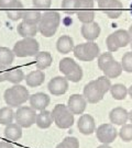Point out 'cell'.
<instances>
[{
    "instance_id": "1",
    "label": "cell",
    "mask_w": 132,
    "mask_h": 148,
    "mask_svg": "<svg viewBox=\"0 0 132 148\" xmlns=\"http://www.w3.org/2000/svg\"><path fill=\"white\" fill-rule=\"evenodd\" d=\"M59 24L61 16L57 11H45L37 24V30L44 37H51L56 33Z\"/></svg>"
},
{
    "instance_id": "2",
    "label": "cell",
    "mask_w": 132,
    "mask_h": 148,
    "mask_svg": "<svg viewBox=\"0 0 132 148\" xmlns=\"http://www.w3.org/2000/svg\"><path fill=\"white\" fill-rule=\"evenodd\" d=\"M3 99L8 106L19 108L30 99L29 90L22 85H15L5 91Z\"/></svg>"
},
{
    "instance_id": "3",
    "label": "cell",
    "mask_w": 132,
    "mask_h": 148,
    "mask_svg": "<svg viewBox=\"0 0 132 148\" xmlns=\"http://www.w3.org/2000/svg\"><path fill=\"white\" fill-rule=\"evenodd\" d=\"M51 114H52V119L55 125L61 130H66V128L72 127L75 122L74 114L69 111L67 106L65 104L55 106L54 109L51 111Z\"/></svg>"
},
{
    "instance_id": "4",
    "label": "cell",
    "mask_w": 132,
    "mask_h": 148,
    "mask_svg": "<svg viewBox=\"0 0 132 148\" xmlns=\"http://www.w3.org/2000/svg\"><path fill=\"white\" fill-rule=\"evenodd\" d=\"M12 51L18 57H32L40 52V44L34 37H23L16 42Z\"/></svg>"
},
{
    "instance_id": "5",
    "label": "cell",
    "mask_w": 132,
    "mask_h": 148,
    "mask_svg": "<svg viewBox=\"0 0 132 148\" xmlns=\"http://www.w3.org/2000/svg\"><path fill=\"white\" fill-rule=\"evenodd\" d=\"M37 111L32 109L31 106H21L18 108L16 111V122L22 127V128H29L33 124H35L37 121Z\"/></svg>"
},
{
    "instance_id": "6",
    "label": "cell",
    "mask_w": 132,
    "mask_h": 148,
    "mask_svg": "<svg viewBox=\"0 0 132 148\" xmlns=\"http://www.w3.org/2000/svg\"><path fill=\"white\" fill-rule=\"evenodd\" d=\"M95 2L94 0H79L77 9H76V14L78 20L83 24L84 23H90L95 19V10H94Z\"/></svg>"
},
{
    "instance_id": "7",
    "label": "cell",
    "mask_w": 132,
    "mask_h": 148,
    "mask_svg": "<svg viewBox=\"0 0 132 148\" xmlns=\"http://www.w3.org/2000/svg\"><path fill=\"white\" fill-rule=\"evenodd\" d=\"M96 132V137L102 144H111L116 140L118 136V131L116 130L115 125L112 123H105L97 127Z\"/></svg>"
},
{
    "instance_id": "8",
    "label": "cell",
    "mask_w": 132,
    "mask_h": 148,
    "mask_svg": "<svg viewBox=\"0 0 132 148\" xmlns=\"http://www.w3.org/2000/svg\"><path fill=\"white\" fill-rule=\"evenodd\" d=\"M83 95L85 97L86 101L88 103H98L99 101L104 99L105 95L101 92V90L98 88V86L96 84L95 80L89 81L87 85L84 87V91H83Z\"/></svg>"
},
{
    "instance_id": "9",
    "label": "cell",
    "mask_w": 132,
    "mask_h": 148,
    "mask_svg": "<svg viewBox=\"0 0 132 148\" xmlns=\"http://www.w3.org/2000/svg\"><path fill=\"white\" fill-rule=\"evenodd\" d=\"M68 80L64 76H56L50 80L48 85V89L50 93L53 95H65L68 90Z\"/></svg>"
},
{
    "instance_id": "10",
    "label": "cell",
    "mask_w": 132,
    "mask_h": 148,
    "mask_svg": "<svg viewBox=\"0 0 132 148\" xmlns=\"http://www.w3.org/2000/svg\"><path fill=\"white\" fill-rule=\"evenodd\" d=\"M67 108L69 109V111L72 112L74 115H79L83 114L87 108V101L85 99V97L83 95H72L68 98L67 101Z\"/></svg>"
},
{
    "instance_id": "11",
    "label": "cell",
    "mask_w": 132,
    "mask_h": 148,
    "mask_svg": "<svg viewBox=\"0 0 132 148\" xmlns=\"http://www.w3.org/2000/svg\"><path fill=\"white\" fill-rule=\"evenodd\" d=\"M77 130L83 135H91L96 131L95 119L90 114H83L80 115L77 121Z\"/></svg>"
},
{
    "instance_id": "12",
    "label": "cell",
    "mask_w": 132,
    "mask_h": 148,
    "mask_svg": "<svg viewBox=\"0 0 132 148\" xmlns=\"http://www.w3.org/2000/svg\"><path fill=\"white\" fill-rule=\"evenodd\" d=\"M29 102H30V106L35 111H43L50 106L51 99L44 92H37L34 95H30Z\"/></svg>"
},
{
    "instance_id": "13",
    "label": "cell",
    "mask_w": 132,
    "mask_h": 148,
    "mask_svg": "<svg viewBox=\"0 0 132 148\" xmlns=\"http://www.w3.org/2000/svg\"><path fill=\"white\" fill-rule=\"evenodd\" d=\"M100 27L97 22L93 21L90 23H84L80 29V33L85 40L87 41H95L100 35Z\"/></svg>"
},
{
    "instance_id": "14",
    "label": "cell",
    "mask_w": 132,
    "mask_h": 148,
    "mask_svg": "<svg viewBox=\"0 0 132 148\" xmlns=\"http://www.w3.org/2000/svg\"><path fill=\"white\" fill-rule=\"evenodd\" d=\"M109 120L113 125H123L129 121V112L122 108V106H117L112 109L109 113Z\"/></svg>"
},
{
    "instance_id": "15",
    "label": "cell",
    "mask_w": 132,
    "mask_h": 148,
    "mask_svg": "<svg viewBox=\"0 0 132 148\" xmlns=\"http://www.w3.org/2000/svg\"><path fill=\"white\" fill-rule=\"evenodd\" d=\"M104 12L109 19H118L123 12V5L119 0H110V2L104 8Z\"/></svg>"
},
{
    "instance_id": "16",
    "label": "cell",
    "mask_w": 132,
    "mask_h": 148,
    "mask_svg": "<svg viewBox=\"0 0 132 148\" xmlns=\"http://www.w3.org/2000/svg\"><path fill=\"white\" fill-rule=\"evenodd\" d=\"M24 80H26V86H29L31 88L40 87L44 82V80H45V74L41 69L32 70L31 73H29V74L26 75Z\"/></svg>"
},
{
    "instance_id": "17",
    "label": "cell",
    "mask_w": 132,
    "mask_h": 148,
    "mask_svg": "<svg viewBox=\"0 0 132 148\" xmlns=\"http://www.w3.org/2000/svg\"><path fill=\"white\" fill-rule=\"evenodd\" d=\"M17 31H18V34L21 35L22 37H34L39 32V30H37V24H32V23L22 21L18 24Z\"/></svg>"
},
{
    "instance_id": "18",
    "label": "cell",
    "mask_w": 132,
    "mask_h": 148,
    "mask_svg": "<svg viewBox=\"0 0 132 148\" xmlns=\"http://www.w3.org/2000/svg\"><path fill=\"white\" fill-rule=\"evenodd\" d=\"M56 49L61 54H68L74 49V41L69 35H62L56 42Z\"/></svg>"
},
{
    "instance_id": "19",
    "label": "cell",
    "mask_w": 132,
    "mask_h": 148,
    "mask_svg": "<svg viewBox=\"0 0 132 148\" xmlns=\"http://www.w3.org/2000/svg\"><path fill=\"white\" fill-rule=\"evenodd\" d=\"M34 57H35V59H34L35 67L37 69H41V70L48 68L53 63L52 55L48 52H39Z\"/></svg>"
},
{
    "instance_id": "20",
    "label": "cell",
    "mask_w": 132,
    "mask_h": 148,
    "mask_svg": "<svg viewBox=\"0 0 132 148\" xmlns=\"http://www.w3.org/2000/svg\"><path fill=\"white\" fill-rule=\"evenodd\" d=\"M5 137L9 140H19L22 137V127L18 123H11L9 125H6Z\"/></svg>"
},
{
    "instance_id": "21",
    "label": "cell",
    "mask_w": 132,
    "mask_h": 148,
    "mask_svg": "<svg viewBox=\"0 0 132 148\" xmlns=\"http://www.w3.org/2000/svg\"><path fill=\"white\" fill-rule=\"evenodd\" d=\"M54 121L52 119V114L51 112L48 111V110H43V111H40V113L37 115V121H35V124L37 125L39 128L41 130H46L48 127H51Z\"/></svg>"
},
{
    "instance_id": "22",
    "label": "cell",
    "mask_w": 132,
    "mask_h": 148,
    "mask_svg": "<svg viewBox=\"0 0 132 148\" xmlns=\"http://www.w3.org/2000/svg\"><path fill=\"white\" fill-rule=\"evenodd\" d=\"M84 51L87 62H91L100 55V48L97 45V43H95V41H87L84 43Z\"/></svg>"
},
{
    "instance_id": "23",
    "label": "cell",
    "mask_w": 132,
    "mask_h": 148,
    "mask_svg": "<svg viewBox=\"0 0 132 148\" xmlns=\"http://www.w3.org/2000/svg\"><path fill=\"white\" fill-rule=\"evenodd\" d=\"M24 11L26 10H24V7L22 5V2L18 0L16 5L7 10V16L10 19L11 21H19L23 18Z\"/></svg>"
},
{
    "instance_id": "24",
    "label": "cell",
    "mask_w": 132,
    "mask_h": 148,
    "mask_svg": "<svg viewBox=\"0 0 132 148\" xmlns=\"http://www.w3.org/2000/svg\"><path fill=\"white\" fill-rule=\"evenodd\" d=\"M123 69H122L121 63L113 60L112 63L104 70V75L107 76L109 79H113V78H118L120 75L122 74Z\"/></svg>"
},
{
    "instance_id": "25",
    "label": "cell",
    "mask_w": 132,
    "mask_h": 148,
    "mask_svg": "<svg viewBox=\"0 0 132 148\" xmlns=\"http://www.w3.org/2000/svg\"><path fill=\"white\" fill-rule=\"evenodd\" d=\"M16 116V112L12 110L11 106H3L0 109V124L1 125H9L13 123Z\"/></svg>"
},
{
    "instance_id": "26",
    "label": "cell",
    "mask_w": 132,
    "mask_h": 148,
    "mask_svg": "<svg viewBox=\"0 0 132 148\" xmlns=\"http://www.w3.org/2000/svg\"><path fill=\"white\" fill-rule=\"evenodd\" d=\"M110 92L115 100H124L128 95V88L122 84H116L111 86Z\"/></svg>"
},
{
    "instance_id": "27",
    "label": "cell",
    "mask_w": 132,
    "mask_h": 148,
    "mask_svg": "<svg viewBox=\"0 0 132 148\" xmlns=\"http://www.w3.org/2000/svg\"><path fill=\"white\" fill-rule=\"evenodd\" d=\"M15 56L16 55L13 53V51H11L10 48L0 46V65L9 67L13 63Z\"/></svg>"
},
{
    "instance_id": "28",
    "label": "cell",
    "mask_w": 132,
    "mask_h": 148,
    "mask_svg": "<svg viewBox=\"0 0 132 148\" xmlns=\"http://www.w3.org/2000/svg\"><path fill=\"white\" fill-rule=\"evenodd\" d=\"M24 78H26L24 73L19 68L10 69L7 75V81H9L13 85H19L22 80H24Z\"/></svg>"
},
{
    "instance_id": "29",
    "label": "cell",
    "mask_w": 132,
    "mask_h": 148,
    "mask_svg": "<svg viewBox=\"0 0 132 148\" xmlns=\"http://www.w3.org/2000/svg\"><path fill=\"white\" fill-rule=\"evenodd\" d=\"M76 65H77V63H76L73 58H70V57H65V58L61 59V62L58 64V68H59V71H61L64 76H66V75L69 74V73L75 68Z\"/></svg>"
},
{
    "instance_id": "30",
    "label": "cell",
    "mask_w": 132,
    "mask_h": 148,
    "mask_svg": "<svg viewBox=\"0 0 132 148\" xmlns=\"http://www.w3.org/2000/svg\"><path fill=\"white\" fill-rule=\"evenodd\" d=\"M113 35L117 38L120 47H126L128 44H130V42H131V37H130V34L127 30H123V29L117 30V31H115Z\"/></svg>"
},
{
    "instance_id": "31",
    "label": "cell",
    "mask_w": 132,
    "mask_h": 148,
    "mask_svg": "<svg viewBox=\"0 0 132 148\" xmlns=\"http://www.w3.org/2000/svg\"><path fill=\"white\" fill-rule=\"evenodd\" d=\"M42 18V13L39 10H26L22 20L28 22V23H32V24H39V22L41 21Z\"/></svg>"
},
{
    "instance_id": "32",
    "label": "cell",
    "mask_w": 132,
    "mask_h": 148,
    "mask_svg": "<svg viewBox=\"0 0 132 148\" xmlns=\"http://www.w3.org/2000/svg\"><path fill=\"white\" fill-rule=\"evenodd\" d=\"M113 60H115V58H113V56H112V54H111L110 52L100 54V55L98 56V60H97L98 68L104 71Z\"/></svg>"
},
{
    "instance_id": "33",
    "label": "cell",
    "mask_w": 132,
    "mask_h": 148,
    "mask_svg": "<svg viewBox=\"0 0 132 148\" xmlns=\"http://www.w3.org/2000/svg\"><path fill=\"white\" fill-rule=\"evenodd\" d=\"M118 135L120 136L122 140L124 143H129L132 140V124L131 123H126L123 124L120 128V131L118 132Z\"/></svg>"
},
{
    "instance_id": "34",
    "label": "cell",
    "mask_w": 132,
    "mask_h": 148,
    "mask_svg": "<svg viewBox=\"0 0 132 148\" xmlns=\"http://www.w3.org/2000/svg\"><path fill=\"white\" fill-rule=\"evenodd\" d=\"M83 76H84V73H83V68L79 66L78 64L75 66V68L67 74L65 77H66V79L70 81V82H79L80 80L83 79Z\"/></svg>"
},
{
    "instance_id": "35",
    "label": "cell",
    "mask_w": 132,
    "mask_h": 148,
    "mask_svg": "<svg viewBox=\"0 0 132 148\" xmlns=\"http://www.w3.org/2000/svg\"><path fill=\"white\" fill-rule=\"evenodd\" d=\"M79 0H62V9L66 14H74L77 9Z\"/></svg>"
},
{
    "instance_id": "36",
    "label": "cell",
    "mask_w": 132,
    "mask_h": 148,
    "mask_svg": "<svg viewBox=\"0 0 132 148\" xmlns=\"http://www.w3.org/2000/svg\"><path fill=\"white\" fill-rule=\"evenodd\" d=\"M97 86H98V88L101 90V92L106 95L108 91H110V88H111V81L110 79L107 77V76H100V77H98L97 79L95 80Z\"/></svg>"
},
{
    "instance_id": "37",
    "label": "cell",
    "mask_w": 132,
    "mask_h": 148,
    "mask_svg": "<svg viewBox=\"0 0 132 148\" xmlns=\"http://www.w3.org/2000/svg\"><path fill=\"white\" fill-rule=\"evenodd\" d=\"M121 66L123 71L131 74L132 73V52L123 54L121 58Z\"/></svg>"
},
{
    "instance_id": "38",
    "label": "cell",
    "mask_w": 132,
    "mask_h": 148,
    "mask_svg": "<svg viewBox=\"0 0 132 148\" xmlns=\"http://www.w3.org/2000/svg\"><path fill=\"white\" fill-rule=\"evenodd\" d=\"M106 45H107V48H108V51H109L110 53L117 52V51L120 48L117 38L115 37V35H113V33L110 34V35H108V37L106 38Z\"/></svg>"
},
{
    "instance_id": "39",
    "label": "cell",
    "mask_w": 132,
    "mask_h": 148,
    "mask_svg": "<svg viewBox=\"0 0 132 148\" xmlns=\"http://www.w3.org/2000/svg\"><path fill=\"white\" fill-rule=\"evenodd\" d=\"M73 53H74V56L78 60H80V62H87V58H86V55H85V51H84V43L74 46Z\"/></svg>"
},
{
    "instance_id": "40",
    "label": "cell",
    "mask_w": 132,
    "mask_h": 148,
    "mask_svg": "<svg viewBox=\"0 0 132 148\" xmlns=\"http://www.w3.org/2000/svg\"><path fill=\"white\" fill-rule=\"evenodd\" d=\"M35 9H48L52 5V0H32Z\"/></svg>"
},
{
    "instance_id": "41",
    "label": "cell",
    "mask_w": 132,
    "mask_h": 148,
    "mask_svg": "<svg viewBox=\"0 0 132 148\" xmlns=\"http://www.w3.org/2000/svg\"><path fill=\"white\" fill-rule=\"evenodd\" d=\"M63 142L69 148H79V140L74 136H67L63 139Z\"/></svg>"
},
{
    "instance_id": "42",
    "label": "cell",
    "mask_w": 132,
    "mask_h": 148,
    "mask_svg": "<svg viewBox=\"0 0 132 148\" xmlns=\"http://www.w3.org/2000/svg\"><path fill=\"white\" fill-rule=\"evenodd\" d=\"M18 2V0H0L1 9H10Z\"/></svg>"
},
{
    "instance_id": "43",
    "label": "cell",
    "mask_w": 132,
    "mask_h": 148,
    "mask_svg": "<svg viewBox=\"0 0 132 148\" xmlns=\"http://www.w3.org/2000/svg\"><path fill=\"white\" fill-rule=\"evenodd\" d=\"M8 66L0 65V82L7 81V75H8Z\"/></svg>"
},
{
    "instance_id": "44",
    "label": "cell",
    "mask_w": 132,
    "mask_h": 148,
    "mask_svg": "<svg viewBox=\"0 0 132 148\" xmlns=\"http://www.w3.org/2000/svg\"><path fill=\"white\" fill-rule=\"evenodd\" d=\"M96 1H97V3H98V7H99V8H102V9L110 2V0H96Z\"/></svg>"
},
{
    "instance_id": "45",
    "label": "cell",
    "mask_w": 132,
    "mask_h": 148,
    "mask_svg": "<svg viewBox=\"0 0 132 148\" xmlns=\"http://www.w3.org/2000/svg\"><path fill=\"white\" fill-rule=\"evenodd\" d=\"M0 148H15L13 145L8 142H0Z\"/></svg>"
},
{
    "instance_id": "46",
    "label": "cell",
    "mask_w": 132,
    "mask_h": 148,
    "mask_svg": "<svg viewBox=\"0 0 132 148\" xmlns=\"http://www.w3.org/2000/svg\"><path fill=\"white\" fill-rule=\"evenodd\" d=\"M55 148H69V147L67 146V145H66V144L64 143V142H62V143L58 144V145H57V146H56Z\"/></svg>"
},
{
    "instance_id": "47",
    "label": "cell",
    "mask_w": 132,
    "mask_h": 148,
    "mask_svg": "<svg viewBox=\"0 0 132 148\" xmlns=\"http://www.w3.org/2000/svg\"><path fill=\"white\" fill-rule=\"evenodd\" d=\"M97 148H112V147H110L108 144H102V145H100V146H98Z\"/></svg>"
},
{
    "instance_id": "48",
    "label": "cell",
    "mask_w": 132,
    "mask_h": 148,
    "mask_svg": "<svg viewBox=\"0 0 132 148\" xmlns=\"http://www.w3.org/2000/svg\"><path fill=\"white\" fill-rule=\"evenodd\" d=\"M128 95H130V98L132 99V85L129 87V89H128Z\"/></svg>"
},
{
    "instance_id": "49",
    "label": "cell",
    "mask_w": 132,
    "mask_h": 148,
    "mask_svg": "<svg viewBox=\"0 0 132 148\" xmlns=\"http://www.w3.org/2000/svg\"><path fill=\"white\" fill-rule=\"evenodd\" d=\"M128 32H129V34H130V37H131V41H132V24L130 25V27H129Z\"/></svg>"
},
{
    "instance_id": "50",
    "label": "cell",
    "mask_w": 132,
    "mask_h": 148,
    "mask_svg": "<svg viewBox=\"0 0 132 148\" xmlns=\"http://www.w3.org/2000/svg\"><path fill=\"white\" fill-rule=\"evenodd\" d=\"M129 121H130V123L132 124V110L129 112Z\"/></svg>"
},
{
    "instance_id": "51",
    "label": "cell",
    "mask_w": 132,
    "mask_h": 148,
    "mask_svg": "<svg viewBox=\"0 0 132 148\" xmlns=\"http://www.w3.org/2000/svg\"><path fill=\"white\" fill-rule=\"evenodd\" d=\"M130 13H131V16H132V1H131V3H130Z\"/></svg>"
},
{
    "instance_id": "52",
    "label": "cell",
    "mask_w": 132,
    "mask_h": 148,
    "mask_svg": "<svg viewBox=\"0 0 132 148\" xmlns=\"http://www.w3.org/2000/svg\"><path fill=\"white\" fill-rule=\"evenodd\" d=\"M130 47H131V52H132V41L130 42Z\"/></svg>"
}]
</instances>
